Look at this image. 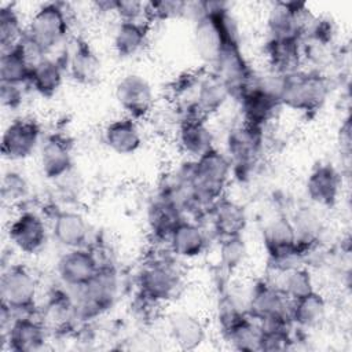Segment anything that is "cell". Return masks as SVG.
<instances>
[{
	"instance_id": "1",
	"label": "cell",
	"mask_w": 352,
	"mask_h": 352,
	"mask_svg": "<svg viewBox=\"0 0 352 352\" xmlns=\"http://www.w3.org/2000/svg\"><path fill=\"white\" fill-rule=\"evenodd\" d=\"M179 172L190 188L197 214L209 213L210 206L224 197L232 177V166L228 157L216 147L197 160H190Z\"/></svg>"
},
{
	"instance_id": "2",
	"label": "cell",
	"mask_w": 352,
	"mask_h": 352,
	"mask_svg": "<svg viewBox=\"0 0 352 352\" xmlns=\"http://www.w3.org/2000/svg\"><path fill=\"white\" fill-rule=\"evenodd\" d=\"M330 94V81L319 70L298 69L279 78L278 96L282 107L311 114L318 111Z\"/></svg>"
},
{
	"instance_id": "3",
	"label": "cell",
	"mask_w": 352,
	"mask_h": 352,
	"mask_svg": "<svg viewBox=\"0 0 352 352\" xmlns=\"http://www.w3.org/2000/svg\"><path fill=\"white\" fill-rule=\"evenodd\" d=\"M139 296L150 304H165L177 298L183 275L176 263L166 257L150 260L138 274Z\"/></svg>"
},
{
	"instance_id": "4",
	"label": "cell",
	"mask_w": 352,
	"mask_h": 352,
	"mask_svg": "<svg viewBox=\"0 0 352 352\" xmlns=\"http://www.w3.org/2000/svg\"><path fill=\"white\" fill-rule=\"evenodd\" d=\"M76 292L77 318L80 320L95 319L114 307L120 292L118 272L113 265L102 264L96 275Z\"/></svg>"
},
{
	"instance_id": "5",
	"label": "cell",
	"mask_w": 352,
	"mask_h": 352,
	"mask_svg": "<svg viewBox=\"0 0 352 352\" xmlns=\"http://www.w3.org/2000/svg\"><path fill=\"white\" fill-rule=\"evenodd\" d=\"M279 78L280 74L275 73L261 78L256 77L254 82L239 95L243 124L264 129L275 118L279 109H282L278 96Z\"/></svg>"
},
{
	"instance_id": "6",
	"label": "cell",
	"mask_w": 352,
	"mask_h": 352,
	"mask_svg": "<svg viewBox=\"0 0 352 352\" xmlns=\"http://www.w3.org/2000/svg\"><path fill=\"white\" fill-rule=\"evenodd\" d=\"M38 285L32 271L22 264L10 265L1 275L0 297L15 315H34Z\"/></svg>"
},
{
	"instance_id": "7",
	"label": "cell",
	"mask_w": 352,
	"mask_h": 352,
	"mask_svg": "<svg viewBox=\"0 0 352 352\" xmlns=\"http://www.w3.org/2000/svg\"><path fill=\"white\" fill-rule=\"evenodd\" d=\"M69 29L70 22L63 4L45 3L32 15L26 28V34L47 55L66 40Z\"/></svg>"
},
{
	"instance_id": "8",
	"label": "cell",
	"mask_w": 352,
	"mask_h": 352,
	"mask_svg": "<svg viewBox=\"0 0 352 352\" xmlns=\"http://www.w3.org/2000/svg\"><path fill=\"white\" fill-rule=\"evenodd\" d=\"M264 129L242 124L230 129L226 139V155L228 157L232 175L246 176L256 165L264 144Z\"/></svg>"
},
{
	"instance_id": "9",
	"label": "cell",
	"mask_w": 352,
	"mask_h": 352,
	"mask_svg": "<svg viewBox=\"0 0 352 352\" xmlns=\"http://www.w3.org/2000/svg\"><path fill=\"white\" fill-rule=\"evenodd\" d=\"M114 96L125 116L140 121L147 118L155 106V95L150 81L139 73H126L118 78Z\"/></svg>"
},
{
	"instance_id": "10",
	"label": "cell",
	"mask_w": 352,
	"mask_h": 352,
	"mask_svg": "<svg viewBox=\"0 0 352 352\" xmlns=\"http://www.w3.org/2000/svg\"><path fill=\"white\" fill-rule=\"evenodd\" d=\"M289 304L286 296L271 280L258 279L250 287L246 300V314L258 323L289 320Z\"/></svg>"
},
{
	"instance_id": "11",
	"label": "cell",
	"mask_w": 352,
	"mask_h": 352,
	"mask_svg": "<svg viewBox=\"0 0 352 352\" xmlns=\"http://www.w3.org/2000/svg\"><path fill=\"white\" fill-rule=\"evenodd\" d=\"M314 15L302 3H272L267 16L270 38H301L314 21Z\"/></svg>"
},
{
	"instance_id": "12",
	"label": "cell",
	"mask_w": 352,
	"mask_h": 352,
	"mask_svg": "<svg viewBox=\"0 0 352 352\" xmlns=\"http://www.w3.org/2000/svg\"><path fill=\"white\" fill-rule=\"evenodd\" d=\"M41 144L40 124L30 117L12 120L1 136V155L8 161H23L32 157Z\"/></svg>"
},
{
	"instance_id": "13",
	"label": "cell",
	"mask_w": 352,
	"mask_h": 352,
	"mask_svg": "<svg viewBox=\"0 0 352 352\" xmlns=\"http://www.w3.org/2000/svg\"><path fill=\"white\" fill-rule=\"evenodd\" d=\"M212 72L226 84L231 98H239L256 80L254 72L245 58L241 44H228L224 47Z\"/></svg>"
},
{
	"instance_id": "14",
	"label": "cell",
	"mask_w": 352,
	"mask_h": 352,
	"mask_svg": "<svg viewBox=\"0 0 352 352\" xmlns=\"http://www.w3.org/2000/svg\"><path fill=\"white\" fill-rule=\"evenodd\" d=\"M102 267L98 254L88 246L67 249L58 260L56 272L60 282L67 287L77 290L87 285Z\"/></svg>"
},
{
	"instance_id": "15",
	"label": "cell",
	"mask_w": 352,
	"mask_h": 352,
	"mask_svg": "<svg viewBox=\"0 0 352 352\" xmlns=\"http://www.w3.org/2000/svg\"><path fill=\"white\" fill-rule=\"evenodd\" d=\"M8 238L19 252L25 254H37L47 243L48 228L38 213L23 210L10 223Z\"/></svg>"
},
{
	"instance_id": "16",
	"label": "cell",
	"mask_w": 352,
	"mask_h": 352,
	"mask_svg": "<svg viewBox=\"0 0 352 352\" xmlns=\"http://www.w3.org/2000/svg\"><path fill=\"white\" fill-rule=\"evenodd\" d=\"M230 98L231 94L226 84L210 70L201 76L194 91V99L187 104L182 117L197 116L208 120L219 113Z\"/></svg>"
},
{
	"instance_id": "17",
	"label": "cell",
	"mask_w": 352,
	"mask_h": 352,
	"mask_svg": "<svg viewBox=\"0 0 352 352\" xmlns=\"http://www.w3.org/2000/svg\"><path fill=\"white\" fill-rule=\"evenodd\" d=\"M48 329L34 315H16L3 330L4 345L12 352L40 351L47 341Z\"/></svg>"
},
{
	"instance_id": "18",
	"label": "cell",
	"mask_w": 352,
	"mask_h": 352,
	"mask_svg": "<svg viewBox=\"0 0 352 352\" xmlns=\"http://www.w3.org/2000/svg\"><path fill=\"white\" fill-rule=\"evenodd\" d=\"M38 162L41 173L52 182L67 177L73 170L72 144L66 136L52 133L41 140L38 148Z\"/></svg>"
},
{
	"instance_id": "19",
	"label": "cell",
	"mask_w": 352,
	"mask_h": 352,
	"mask_svg": "<svg viewBox=\"0 0 352 352\" xmlns=\"http://www.w3.org/2000/svg\"><path fill=\"white\" fill-rule=\"evenodd\" d=\"M342 187V177L338 169L329 162L315 165L307 180L305 192L309 201L320 208H333L338 202Z\"/></svg>"
},
{
	"instance_id": "20",
	"label": "cell",
	"mask_w": 352,
	"mask_h": 352,
	"mask_svg": "<svg viewBox=\"0 0 352 352\" xmlns=\"http://www.w3.org/2000/svg\"><path fill=\"white\" fill-rule=\"evenodd\" d=\"M208 234L204 227L188 217L180 219L166 239L170 254L183 260L202 256L208 249Z\"/></svg>"
},
{
	"instance_id": "21",
	"label": "cell",
	"mask_w": 352,
	"mask_h": 352,
	"mask_svg": "<svg viewBox=\"0 0 352 352\" xmlns=\"http://www.w3.org/2000/svg\"><path fill=\"white\" fill-rule=\"evenodd\" d=\"M176 143L179 150L191 160H197L216 147L214 136L208 121L197 116H184L180 118L176 131Z\"/></svg>"
},
{
	"instance_id": "22",
	"label": "cell",
	"mask_w": 352,
	"mask_h": 352,
	"mask_svg": "<svg viewBox=\"0 0 352 352\" xmlns=\"http://www.w3.org/2000/svg\"><path fill=\"white\" fill-rule=\"evenodd\" d=\"M65 67L70 78L81 85H91L100 77L102 62L95 50L82 38H76L69 55L66 56Z\"/></svg>"
},
{
	"instance_id": "23",
	"label": "cell",
	"mask_w": 352,
	"mask_h": 352,
	"mask_svg": "<svg viewBox=\"0 0 352 352\" xmlns=\"http://www.w3.org/2000/svg\"><path fill=\"white\" fill-rule=\"evenodd\" d=\"M40 319L48 331L65 333L78 319L76 298L65 289H54L44 301Z\"/></svg>"
},
{
	"instance_id": "24",
	"label": "cell",
	"mask_w": 352,
	"mask_h": 352,
	"mask_svg": "<svg viewBox=\"0 0 352 352\" xmlns=\"http://www.w3.org/2000/svg\"><path fill=\"white\" fill-rule=\"evenodd\" d=\"M212 230L217 239L243 235L248 226V214L245 208L230 198L221 197L209 209Z\"/></svg>"
},
{
	"instance_id": "25",
	"label": "cell",
	"mask_w": 352,
	"mask_h": 352,
	"mask_svg": "<svg viewBox=\"0 0 352 352\" xmlns=\"http://www.w3.org/2000/svg\"><path fill=\"white\" fill-rule=\"evenodd\" d=\"M264 56L275 74H289L301 69L302 43L301 38H270L264 45Z\"/></svg>"
},
{
	"instance_id": "26",
	"label": "cell",
	"mask_w": 352,
	"mask_h": 352,
	"mask_svg": "<svg viewBox=\"0 0 352 352\" xmlns=\"http://www.w3.org/2000/svg\"><path fill=\"white\" fill-rule=\"evenodd\" d=\"M168 334L172 342L183 351H194L206 340L205 323L197 315L186 311L169 315Z\"/></svg>"
},
{
	"instance_id": "27",
	"label": "cell",
	"mask_w": 352,
	"mask_h": 352,
	"mask_svg": "<svg viewBox=\"0 0 352 352\" xmlns=\"http://www.w3.org/2000/svg\"><path fill=\"white\" fill-rule=\"evenodd\" d=\"M51 232L55 241L67 250L87 246L89 228L81 213L70 209H60L52 216Z\"/></svg>"
},
{
	"instance_id": "28",
	"label": "cell",
	"mask_w": 352,
	"mask_h": 352,
	"mask_svg": "<svg viewBox=\"0 0 352 352\" xmlns=\"http://www.w3.org/2000/svg\"><path fill=\"white\" fill-rule=\"evenodd\" d=\"M104 144L120 155L135 154L143 143L139 122L128 116L110 121L103 129Z\"/></svg>"
},
{
	"instance_id": "29",
	"label": "cell",
	"mask_w": 352,
	"mask_h": 352,
	"mask_svg": "<svg viewBox=\"0 0 352 352\" xmlns=\"http://www.w3.org/2000/svg\"><path fill=\"white\" fill-rule=\"evenodd\" d=\"M65 62L50 58L48 55L40 59L30 72L28 85L43 98H52L58 94L65 78Z\"/></svg>"
},
{
	"instance_id": "30",
	"label": "cell",
	"mask_w": 352,
	"mask_h": 352,
	"mask_svg": "<svg viewBox=\"0 0 352 352\" xmlns=\"http://www.w3.org/2000/svg\"><path fill=\"white\" fill-rule=\"evenodd\" d=\"M150 23L147 21L118 22L113 33V48L122 59L136 56L148 43Z\"/></svg>"
},
{
	"instance_id": "31",
	"label": "cell",
	"mask_w": 352,
	"mask_h": 352,
	"mask_svg": "<svg viewBox=\"0 0 352 352\" xmlns=\"http://www.w3.org/2000/svg\"><path fill=\"white\" fill-rule=\"evenodd\" d=\"M224 338L236 351H260L261 324L246 312L239 314L221 327Z\"/></svg>"
},
{
	"instance_id": "32",
	"label": "cell",
	"mask_w": 352,
	"mask_h": 352,
	"mask_svg": "<svg viewBox=\"0 0 352 352\" xmlns=\"http://www.w3.org/2000/svg\"><path fill=\"white\" fill-rule=\"evenodd\" d=\"M327 302L316 290L290 301L289 318L292 324L300 329L318 327L326 318Z\"/></svg>"
},
{
	"instance_id": "33",
	"label": "cell",
	"mask_w": 352,
	"mask_h": 352,
	"mask_svg": "<svg viewBox=\"0 0 352 352\" xmlns=\"http://www.w3.org/2000/svg\"><path fill=\"white\" fill-rule=\"evenodd\" d=\"M33 65L16 44L15 47L1 51L0 56V82L11 85H26Z\"/></svg>"
},
{
	"instance_id": "34",
	"label": "cell",
	"mask_w": 352,
	"mask_h": 352,
	"mask_svg": "<svg viewBox=\"0 0 352 352\" xmlns=\"http://www.w3.org/2000/svg\"><path fill=\"white\" fill-rule=\"evenodd\" d=\"M184 216L173 208L170 204L155 198V201L148 208V226L154 238L158 241L168 239L172 228Z\"/></svg>"
},
{
	"instance_id": "35",
	"label": "cell",
	"mask_w": 352,
	"mask_h": 352,
	"mask_svg": "<svg viewBox=\"0 0 352 352\" xmlns=\"http://www.w3.org/2000/svg\"><path fill=\"white\" fill-rule=\"evenodd\" d=\"M276 274H279L280 279L278 283H272L278 286L289 301L300 298L315 290L312 275L309 270L302 265H294Z\"/></svg>"
},
{
	"instance_id": "36",
	"label": "cell",
	"mask_w": 352,
	"mask_h": 352,
	"mask_svg": "<svg viewBox=\"0 0 352 352\" xmlns=\"http://www.w3.org/2000/svg\"><path fill=\"white\" fill-rule=\"evenodd\" d=\"M248 256V246L243 235L219 239V263L227 274L239 270Z\"/></svg>"
},
{
	"instance_id": "37",
	"label": "cell",
	"mask_w": 352,
	"mask_h": 352,
	"mask_svg": "<svg viewBox=\"0 0 352 352\" xmlns=\"http://www.w3.org/2000/svg\"><path fill=\"white\" fill-rule=\"evenodd\" d=\"M26 29L22 25L21 16L12 4L1 6L0 8V47L1 51L15 47L25 36Z\"/></svg>"
},
{
	"instance_id": "38",
	"label": "cell",
	"mask_w": 352,
	"mask_h": 352,
	"mask_svg": "<svg viewBox=\"0 0 352 352\" xmlns=\"http://www.w3.org/2000/svg\"><path fill=\"white\" fill-rule=\"evenodd\" d=\"M188 1L179 0H158L146 3V21L151 22H165L187 15Z\"/></svg>"
},
{
	"instance_id": "39",
	"label": "cell",
	"mask_w": 352,
	"mask_h": 352,
	"mask_svg": "<svg viewBox=\"0 0 352 352\" xmlns=\"http://www.w3.org/2000/svg\"><path fill=\"white\" fill-rule=\"evenodd\" d=\"M29 191V183L21 172L10 169L3 175L0 194L4 202L10 205L19 204L28 198Z\"/></svg>"
},
{
	"instance_id": "40",
	"label": "cell",
	"mask_w": 352,
	"mask_h": 352,
	"mask_svg": "<svg viewBox=\"0 0 352 352\" xmlns=\"http://www.w3.org/2000/svg\"><path fill=\"white\" fill-rule=\"evenodd\" d=\"M113 14L118 22L146 21V3L136 0H114Z\"/></svg>"
},
{
	"instance_id": "41",
	"label": "cell",
	"mask_w": 352,
	"mask_h": 352,
	"mask_svg": "<svg viewBox=\"0 0 352 352\" xmlns=\"http://www.w3.org/2000/svg\"><path fill=\"white\" fill-rule=\"evenodd\" d=\"M0 100L3 107L16 110L23 102L22 85H11L0 82Z\"/></svg>"
}]
</instances>
